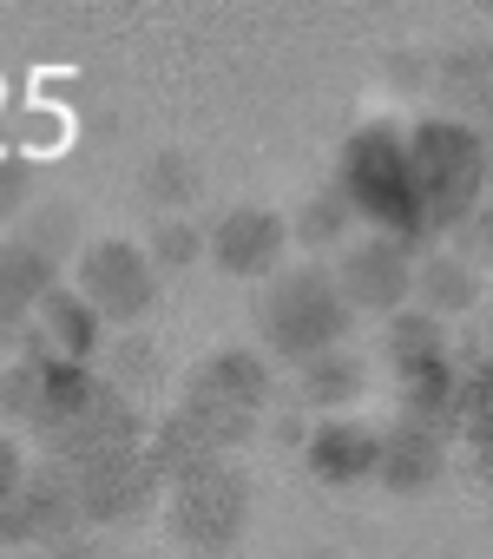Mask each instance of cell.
<instances>
[{
    "mask_svg": "<svg viewBox=\"0 0 493 559\" xmlns=\"http://www.w3.org/2000/svg\"><path fill=\"white\" fill-rule=\"evenodd\" d=\"M414 257H421V243H401V237H375L369 230V237L342 243V257L329 263V276H336V290H342L349 310L395 317V310L414 304Z\"/></svg>",
    "mask_w": 493,
    "mask_h": 559,
    "instance_id": "obj_8",
    "label": "cell"
},
{
    "mask_svg": "<svg viewBox=\"0 0 493 559\" xmlns=\"http://www.w3.org/2000/svg\"><path fill=\"white\" fill-rule=\"evenodd\" d=\"M349 330H356V310L342 304L336 276L323 263H290L277 270L264 297H257V336L277 362L303 369L329 349H349Z\"/></svg>",
    "mask_w": 493,
    "mask_h": 559,
    "instance_id": "obj_3",
    "label": "cell"
},
{
    "mask_svg": "<svg viewBox=\"0 0 493 559\" xmlns=\"http://www.w3.org/2000/svg\"><path fill=\"white\" fill-rule=\"evenodd\" d=\"M480 336H486V356H493V297L480 304Z\"/></svg>",
    "mask_w": 493,
    "mask_h": 559,
    "instance_id": "obj_31",
    "label": "cell"
},
{
    "mask_svg": "<svg viewBox=\"0 0 493 559\" xmlns=\"http://www.w3.org/2000/svg\"><path fill=\"white\" fill-rule=\"evenodd\" d=\"M99 389V369L93 362H67L40 343V330L21 343V362L0 369V408L21 415V421H40V435H53L60 421H73Z\"/></svg>",
    "mask_w": 493,
    "mask_h": 559,
    "instance_id": "obj_6",
    "label": "cell"
},
{
    "mask_svg": "<svg viewBox=\"0 0 493 559\" xmlns=\"http://www.w3.org/2000/svg\"><path fill=\"white\" fill-rule=\"evenodd\" d=\"M99 362H106V382L112 389H145V382H158V343L152 336H139V330H119L112 336V349H99Z\"/></svg>",
    "mask_w": 493,
    "mask_h": 559,
    "instance_id": "obj_22",
    "label": "cell"
},
{
    "mask_svg": "<svg viewBox=\"0 0 493 559\" xmlns=\"http://www.w3.org/2000/svg\"><path fill=\"white\" fill-rule=\"evenodd\" d=\"M21 480H27V454H21L14 435H0V507L21 493Z\"/></svg>",
    "mask_w": 493,
    "mask_h": 559,
    "instance_id": "obj_28",
    "label": "cell"
},
{
    "mask_svg": "<svg viewBox=\"0 0 493 559\" xmlns=\"http://www.w3.org/2000/svg\"><path fill=\"white\" fill-rule=\"evenodd\" d=\"M145 257H152L158 276H165V270H191V263L204 257V230H197L191 217H158L152 237H145Z\"/></svg>",
    "mask_w": 493,
    "mask_h": 559,
    "instance_id": "obj_25",
    "label": "cell"
},
{
    "mask_svg": "<svg viewBox=\"0 0 493 559\" xmlns=\"http://www.w3.org/2000/svg\"><path fill=\"white\" fill-rule=\"evenodd\" d=\"M14 237L27 250H40L47 263H67V257H80V204L73 198H40L34 211H21Z\"/></svg>",
    "mask_w": 493,
    "mask_h": 559,
    "instance_id": "obj_20",
    "label": "cell"
},
{
    "mask_svg": "<svg viewBox=\"0 0 493 559\" xmlns=\"http://www.w3.org/2000/svg\"><path fill=\"white\" fill-rule=\"evenodd\" d=\"M473 474H480V480L493 487V448H480V454H473Z\"/></svg>",
    "mask_w": 493,
    "mask_h": 559,
    "instance_id": "obj_30",
    "label": "cell"
},
{
    "mask_svg": "<svg viewBox=\"0 0 493 559\" xmlns=\"http://www.w3.org/2000/svg\"><path fill=\"white\" fill-rule=\"evenodd\" d=\"M297 395H303V408H316L323 421H329V415H349V408L369 395V362H362L356 349H329V356H316V362L297 369Z\"/></svg>",
    "mask_w": 493,
    "mask_h": 559,
    "instance_id": "obj_18",
    "label": "cell"
},
{
    "mask_svg": "<svg viewBox=\"0 0 493 559\" xmlns=\"http://www.w3.org/2000/svg\"><path fill=\"white\" fill-rule=\"evenodd\" d=\"M34 198V171L21 158H0V217H21Z\"/></svg>",
    "mask_w": 493,
    "mask_h": 559,
    "instance_id": "obj_27",
    "label": "cell"
},
{
    "mask_svg": "<svg viewBox=\"0 0 493 559\" xmlns=\"http://www.w3.org/2000/svg\"><path fill=\"white\" fill-rule=\"evenodd\" d=\"M284 250H290V224L270 204H230L204 224V257L224 276H264L270 284L284 270Z\"/></svg>",
    "mask_w": 493,
    "mask_h": 559,
    "instance_id": "obj_10",
    "label": "cell"
},
{
    "mask_svg": "<svg viewBox=\"0 0 493 559\" xmlns=\"http://www.w3.org/2000/svg\"><path fill=\"white\" fill-rule=\"evenodd\" d=\"M251 500H257L251 474H243L237 461H217V467H204V474H191V480L171 487V500H165L171 539L184 552L217 559V552H230L243 539V526H251Z\"/></svg>",
    "mask_w": 493,
    "mask_h": 559,
    "instance_id": "obj_4",
    "label": "cell"
},
{
    "mask_svg": "<svg viewBox=\"0 0 493 559\" xmlns=\"http://www.w3.org/2000/svg\"><path fill=\"white\" fill-rule=\"evenodd\" d=\"M178 402L211 408V415H237V421H264L270 402H277V369H270V356L243 349V343H217L184 369Z\"/></svg>",
    "mask_w": 493,
    "mask_h": 559,
    "instance_id": "obj_7",
    "label": "cell"
},
{
    "mask_svg": "<svg viewBox=\"0 0 493 559\" xmlns=\"http://www.w3.org/2000/svg\"><path fill=\"white\" fill-rule=\"evenodd\" d=\"M349 224H356V211L342 204V191H336V185H323V191L303 204V217L290 224V237H303V243L329 250V243H342V237H349Z\"/></svg>",
    "mask_w": 493,
    "mask_h": 559,
    "instance_id": "obj_24",
    "label": "cell"
},
{
    "mask_svg": "<svg viewBox=\"0 0 493 559\" xmlns=\"http://www.w3.org/2000/svg\"><path fill=\"white\" fill-rule=\"evenodd\" d=\"M303 435H310V428H303V421H290V415L270 428V441H277V448H303Z\"/></svg>",
    "mask_w": 493,
    "mask_h": 559,
    "instance_id": "obj_29",
    "label": "cell"
},
{
    "mask_svg": "<svg viewBox=\"0 0 493 559\" xmlns=\"http://www.w3.org/2000/svg\"><path fill=\"white\" fill-rule=\"evenodd\" d=\"M73 290L93 304L99 323L139 330L152 317V304H158V270H152L139 237H93L73 257Z\"/></svg>",
    "mask_w": 493,
    "mask_h": 559,
    "instance_id": "obj_5",
    "label": "cell"
},
{
    "mask_svg": "<svg viewBox=\"0 0 493 559\" xmlns=\"http://www.w3.org/2000/svg\"><path fill=\"white\" fill-rule=\"evenodd\" d=\"M139 191L158 204V217H184L204 198V165L191 152H152L145 171H139Z\"/></svg>",
    "mask_w": 493,
    "mask_h": 559,
    "instance_id": "obj_19",
    "label": "cell"
},
{
    "mask_svg": "<svg viewBox=\"0 0 493 559\" xmlns=\"http://www.w3.org/2000/svg\"><path fill=\"white\" fill-rule=\"evenodd\" d=\"M454 237H460L454 250H460V257H467L473 270H480V263H493V211H486V204H480V211H473V217H467V224H460Z\"/></svg>",
    "mask_w": 493,
    "mask_h": 559,
    "instance_id": "obj_26",
    "label": "cell"
},
{
    "mask_svg": "<svg viewBox=\"0 0 493 559\" xmlns=\"http://www.w3.org/2000/svg\"><path fill=\"white\" fill-rule=\"evenodd\" d=\"M67 480H73V500H80V520H139L158 500V487H165V474H158V461H152L145 441L93 454V461H73Z\"/></svg>",
    "mask_w": 493,
    "mask_h": 559,
    "instance_id": "obj_9",
    "label": "cell"
},
{
    "mask_svg": "<svg viewBox=\"0 0 493 559\" xmlns=\"http://www.w3.org/2000/svg\"><path fill=\"white\" fill-rule=\"evenodd\" d=\"M80 526V500H73V480L67 467H27L21 493L0 507V539H67Z\"/></svg>",
    "mask_w": 493,
    "mask_h": 559,
    "instance_id": "obj_12",
    "label": "cell"
},
{
    "mask_svg": "<svg viewBox=\"0 0 493 559\" xmlns=\"http://www.w3.org/2000/svg\"><path fill=\"white\" fill-rule=\"evenodd\" d=\"M408 171H414V198H421L428 237L460 230L486 204V185H493L480 126L460 119V112H421L408 126Z\"/></svg>",
    "mask_w": 493,
    "mask_h": 559,
    "instance_id": "obj_2",
    "label": "cell"
},
{
    "mask_svg": "<svg viewBox=\"0 0 493 559\" xmlns=\"http://www.w3.org/2000/svg\"><path fill=\"white\" fill-rule=\"evenodd\" d=\"M145 435H152V421H145L139 395H125V389H112V382L99 376L93 402H86L73 421H60V428L47 435V448H53V461H60V467H73V461L112 454V448H139Z\"/></svg>",
    "mask_w": 493,
    "mask_h": 559,
    "instance_id": "obj_11",
    "label": "cell"
},
{
    "mask_svg": "<svg viewBox=\"0 0 493 559\" xmlns=\"http://www.w3.org/2000/svg\"><path fill=\"white\" fill-rule=\"evenodd\" d=\"M375 441H382V428H369L356 415H329V421H310L303 461L323 487H362V480H375Z\"/></svg>",
    "mask_w": 493,
    "mask_h": 559,
    "instance_id": "obj_14",
    "label": "cell"
},
{
    "mask_svg": "<svg viewBox=\"0 0 493 559\" xmlns=\"http://www.w3.org/2000/svg\"><path fill=\"white\" fill-rule=\"evenodd\" d=\"M441 474H447V435H434L421 421H388L382 428V441H375V487L414 500V493L441 487Z\"/></svg>",
    "mask_w": 493,
    "mask_h": 559,
    "instance_id": "obj_13",
    "label": "cell"
},
{
    "mask_svg": "<svg viewBox=\"0 0 493 559\" xmlns=\"http://www.w3.org/2000/svg\"><path fill=\"white\" fill-rule=\"evenodd\" d=\"M60 284V263H47L40 250H27L21 237H8L0 243V336L8 330H21L40 304H47V290Z\"/></svg>",
    "mask_w": 493,
    "mask_h": 559,
    "instance_id": "obj_17",
    "label": "cell"
},
{
    "mask_svg": "<svg viewBox=\"0 0 493 559\" xmlns=\"http://www.w3.org/2000/svg\"><path fill=\"white\" fill-rule=\"evenodd\" d=\"M336 191H342V204L375 237H401V243H421L428 237L421 198H414V171H408V126L362 119L336 145Z\"/></svg>",
    "mask_w": 493,
    "mask_h": 559,
    "instance_id": "obj_1",
    "label": "cell"
},
{
    "mask_svg": "<svg viewBox=\"0 0 493 559\" xmlns=\"http://www.w3.org/2000/svg\"><path fill=\"white\" fill-rule=\"evenodd\" d=\"M34 317H40V343H47L53 356H67V362H99V349H106V323L93 317V304H86L73 284H53L47 304H40Z\"/></svg>",
    "mask_w": 493,
    "mask_h": 559,
    "instance_id": "obj_16",
    "label": "cell"
},
{
    "mask_svg": "<svg viewBox=\"0 0 493 559\" xmlns=\"http://www.w3.org/2000/svg\"><path fill=\"white\" fill-rule=\"evenodd\" d=\"M460 435L473 441V454L493 448V356L460 369Z\"/></svg>",
    "mask_w": 493,
    "mask_h": 559,
    "instance_id": "obj_23",
    "label": "cell"
},
{
    "mask_svg": "<svg viewBox=\"0 0 493 559\" xmlns=\"http://www.w3.org/2000/svg\"><path fill=\"white\" fill-rule=\"evenodd\" d=\"M441 349H454L447 343V323L441 317H428V310H395L388 317V330H382V356H388V369L395 362H414V356H441Z\"/></svg>",
    "mask_w": 493,
    "mask_h": 559,
    "instance_id": "obj_21",
    "label": "cell"
},
{
    "mask_svg": "<svg viewBox=\"0 0 493 559\" xmlns=\"http://www.w3.org/2000/svg\"><path fill=\"white\" fill-rule=\"evenodd\" d=\"M486 304V276L460 257V250H421L414 257V310L428 317H467Z\"/></svg>",
    "mask_w": 493,
    "mask_h": 559,
    "instance_id": "obj_15",
    "label": "cell"
}]
</instances>
